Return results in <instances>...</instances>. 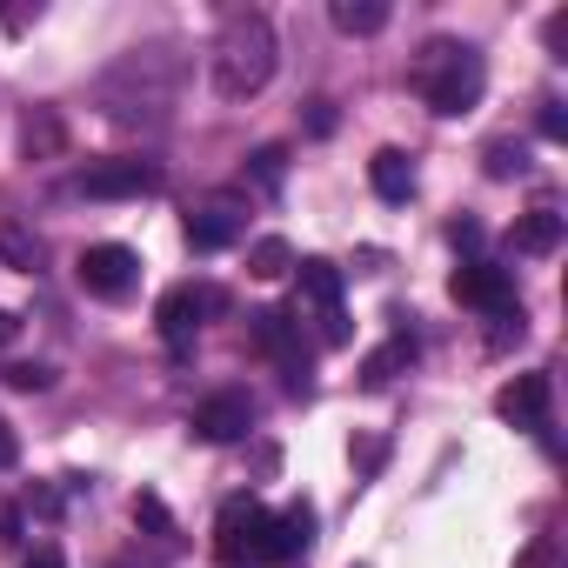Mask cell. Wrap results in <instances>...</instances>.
Instances as JSON below:
<instances>
[{
    "label": "cell",
    "instance_id": "603a6c76",
    "mask_svg": "<svg viewBox=\"0 0 568 568\" xmlns=\"http://www.w3.org/2000/svg\"><path fill=\"white\" fill-rule=\"evenodd\" d=\"M247 174H254V187H281V174H288V148H261L254 161H247Z\"/></svg>",
    "mask_w": 568,
    "mask_h": 568
},
{
    "label": "cell",
    "instance_id": "4fadbf2b",
    "mask_svg": "<svg viewBox=\"0 0 568 568\" xmlns=\"http://www.w3.org/2000/svg\"><path fill=\"white\" fill-rule=\"evenodd\" d=\"M415 355H422V348H415V335H408V328H395V335L362 362V388H388L395 375H408V368H415Z\"/></svg>",
    "mask_w": 568,
    "mask_h": 568
},
{
    "label": "cell",
    "instance_id": "f1b7e54d",
    "mask_svg": "<svg viewBox=\"0 0 568 568\" xmlns=\"http://www.w3.org/2000/svg\"><path fill=\"white\" fill-rule=\"evenodd\" d=\"M541 41H548V54H555V61H568V14H548Z\"/></svg>",
    "mask_w": 568,
    "mask_h": 568
},
{
    "label": "cell",
    "instance_id": "6da1fadb",
    "mask_svg": "<svg viewBox=\"0 0 568 568\" xmlns=\"http://www.w3.org/2000/svg\"><path fill=\"white\" fill-rule=\"evenodd\" d=\"M274 61H281V41H274V21L241 8L221 21L214 34V54H207V74H214V94L221 101H254L267 81H274Z\"/></svg>",
    "mask_w": 568,
    "mask_h": 568
},
{
    "label": "cell",
    "instance_id": "ffe728a7",
    "mask_svg": "<svg viewBox=\"0 0 568 568\" xmlns=\"http://www.w3.org/2000/svg\"><path fill=\"white\" fill-rule=\"evenodd\" d=\"M0 261L21 267V274H34V261H41V241H34L14 214H0Z\"/></svg>",
    "mask_w": 568,
    "mask_h": 568
},
{
    "label": "cell",
    "instance_id": "f546056e",
    "mask_svg": "<svg viewBox=\"0 0 568 568\" xmlns=\"http://www.w3.org/2000/svg\"><path fill=\"white\" fill-rule=\"evenodd\" d=\"M21 462V435H14V422L0 415V468H14Z\"/></svg>",
    "mask_w": 568,
    "mask_h": 568
},
{
    "label": "cell",
    "instance_id": "e0dca14e",
    "mask_svg": "<svg viewBox=\"0 0 568 568\" xmlns=\"http://www.w3.org/2000/svg\"><path fill=\"white\" fill-rule=\"evenodd\" d=\"M328 21H335L342 34H382V28H388V0H335Z\"/></svg>",
    "mask_w": 568,
    "mask_h": 568
},
{
    "label": "cell",
    "instance_id": "3957f363",
    "mask_svg": "<svg viewBox=\"0 0 568 568\" xmlns=\"http://www.w3.org/2000/svg\"><path fill=\"white\" fill-rule=\"evenodd\" d=\"M267 535H274V515H267L254 495L221 501V515H214V555H221L227 568H254V561H267Z\"/></svg>",
    "mask_w": 568,
    "mask_h": 568
},
{
    "label": "cell",
    "instance_id": "1f68e13d",
    "mask_svg": "<svg viewBox=\"0 0 568 568\" xmlns=\"http://www.w3.org/2000/svg\"><path fill=\"white\" fill-rule=\"evenodd\" d=\"M541 134H548V141H561V134H568V114H561L555 101H541Z\"/></svg>",
    "mask_w": 568,
    "mask_h": 568
},
{
    "label": "cell",
    "instance_id": "9c48e42d",
    "mask_svg": "<svg viewBox=\"0 0 568 568\" xmlns=\"http://www.w3.org/2000/svg\"><path fill=\"white\" fill-rule=\"evenodd\" d=\"M247 428H254V395H247V388H221V395H207V402L194 408V435L214 442V448H221V442H241Z\"/></svg>",
    "mask_w": 568,
    "mask_h": 568
},
{
    "label": "cell",
    "instance_id": "277c9868",
    "mask_svg": "<svg viewBox=\"0 0 568 568\" xmlns=\"http://www.w3.org/2000/svg\"><path fill=\"white\" fill-rule=\"evenodd\" d=\"M247 342H254L261 355L281 362V382H288V395H308V388H315V368H308L302 328L281 315V308H254V315H247Z\"/></svg>",
    "mask_w": 568,
    "mask_h": 568
},
{
    "label": "cell",
    "instance_id": "44dd1931",
    "mask_svg": "<svg viewBox=\"0 0 568 568\" xmlns=\"http://www.w3.org/2000/svg\"><path fill=\"white\" fill-rule=\"evenodd\" d=\"M481 168H488V181H508V174L528 168V148H521V141H495V148L481 154Z\"/></svg>",
    "mask_w": 568,
    "mask_h": 568
},
{
    "label": "cell",
    "instance_id": "d6986e66",
    "mask_svg": "<svg viewBox=\"0 0 568 568\" xmlns=\"http://www.w3.org/2000/svg\"><path fill=\"white\" fill-rule=\"evenodd\" d=\"M288 267H295V247L281 241V234H261V241L247 247V274H254V281H281Z\"/></svg>",
    "mask_w": 568,
    "mask_h": 568
},
{
    "label": "cell",
    "instance_id": "ba28073f",
    "mask_svg": "<svg viewBox=\"0 0 568 568\" xmlns=\"http://www.w3.org/2000/svg\"><path fill=\"white\" fill-rule=\"evenodd\" d=\"M161 187V168L154 161H94L88 174H81V194L88 201H141V194H154Z\"/></svg>",
    "mask_w": 568,
    "mask_h": 568
},
{
    "label": "cell",
    "instance_id": "52a82bcc",
    "mask_svg": "<svg viewBox=\"0 0 568 568\" xmlns=\"http://www.w3.org/2000/svg\"><path fill=\"white\" fill-rule=\"evenodd\" d=\"M448 295L468 302V308H481V315H508V308H521V302H515V274L495 267V261H462L455 281H448Z\"/></svg>",
    "mask_w": 568,
    "mask_h": 568
},
{
    "label": "cell",
    "instance_id": "7402d4cb",
    "mask_svg": "<svg viewBox=\"0 0 568 568\" xmlns=\"http://www.w3.org/2000/svg\"><path fill=\"white\" fill-rule=\"evenodd\" d=\"M134 521H141L148 535H161V541L174 535V515H168V501H161L154 488H141V495H134Z\"/></svg>",
    "mask_w": 568,
    "mask_h": 568
},
{
    "label": "cell",
    "instance_id": "9a60e30c",
    "mask_svg": "<svg viewBox=\"0 0 568 568\" xmlns=\"http://www.w3.org/2000/svg\"><path fill=\"white\" fill-rule=\"evenodd\" d=\"M368 181H375L382 201H408V194H415V161H408L402 148H382V154L368 161Z\"/></svg>",
    "mask_w": 568,
    "mask_h": 568
},
{
    "label": "cell",
    "instance_id": "30bf717a",
    "mask_svg": "<svg viewBox=\"0 0 568 568\" xmlns=\"http://www.w3.org/2000/svg\"><path fill=\"white\" fill-rule=\"evenodd\" d=\"M548 395H555V382L535 368V375H515L501 395H495V415L508 422V428H548Z\"/></svg>",
    "mask_w": 568,
    "mask_h": 568
},
{
    "label": "cell",
    "instance_id": "d6a6232c",
    "mask_svg": "<svg viewBox=\"0 0 568 568\" xmlns=\"http://www.w3.org/2000/svg\"><path fill=\"white\" fill-rule=\"evenodd\" d=\"M308 128H315V134H335V108H328V101H315V108H308Z\"/></svg>",
    "mask_w": 568,
    "mask_h": 568
},
{
    "label": "cell",
    "instance_id": "cb8c5ba5",
    "mask_svg": "<svg viewBox=\"0 0 568 568\" xmlns=\"http://www.w3.org/2000/svg\"><path fill=\"white\" fill-rule=\"evenodd\" d=\"M8 388H21V395H48V388H54V368H41V362H14V368H8Z\"/></svg>",
    "mask_w": 568,
    "mask_h": 568
},
{
    "label": "cell",
    "instance_id": "8992f818",
    "mask_svg": "<svg viewBox=\"0 0 568 568\" xmlns=\"http://www.w3.org/2000/svg\"><path fill=\"white\" fill-rule=\"evenodd\" d=\"M221 308H227L221 288H194V281H181V288H168V295L154 302V328H161L174 348H187V335L201 328V315H221Z\"/></svg>",
    "mask_w": 568,
    "mask_h": 568
},
{
    "label": "cell",
    "instance_id": "8d00e7d4",
    "mask_svg": "<svg viewBox=\"0 0 568 568\" xmlns=\"http://www.w3.org/2000/svg\"><path fill=\"white\" fill-rule=\"evenodd\" d=\"M14 335H21V322H14V315H8V308H0V348H8V342H14Z\"/></svg>",
    "mask_w": 568,
    "mask_h": 568
},
{
    "label": "cell",
    "instance_id": "836d02e7",
    "mask_svg": "<svg viewBox=\"0 0 568 568\" xmlns=\"http://www.w3.org/2000/svg\"><path fill=\"white\" fill-rule=\"evenodd\" d=\"M448 241H455V247H475V241H481V227H475V221H448Z\"/></svg>",
    "mask_w": 568,
    "mask_h": 568
},
{
    "label": "cell",
    "instance_id": "484cf974",
    "mask_svg": "<svg viewBox=\"0 0 568 568\" xmlns=\"http://www.w3.org/2000/svg\"><path fill=\"white\" fill-rule=\"evenodd\" d=\"M382 462H388V435H362L355 442V475H375Z\"/></svg>",
    "mask_w": 568,
    "mask_h": 568
},
{
    "label": "cell",
    "instance_id": "4dcf8cb0",
    "mask_svg": "<svg viewBox=\"0 0 568 568\" xmlns=\"http://www.w3.org/2000/svg\"><path fill=\"white\" fill-rule=\"evenodd\" d=\"M8 541H21V508L0 501V548H8Z\"/></svg>",
    "mask_w": 568,
    "mask_h": 568
},
{
    "label": "cell",
    "instance_id": "e575fe53",
    "mask_svg": "<svg viewBox=\"0 0 568 568\" xmlns=\"http://www.w3.org/2000/svg\"><path fill=\"white\" fill-rule=\"evenodd\" d=\"M28 568H68V561H61V548H54V541H41V548L28 555Z\"/></svg>",
    "mask_w": 568,
    "mask_h": 568
},
{
    "label": "cell",
    "instance_id": "2e32d148",
    "mask_svg": "<svg viewBox=\"0 0 568 568\" xmlns=\"http://www.w3.org/2000/svg\"><path fill=\"white\" fill-rule=\"evenodd\" d=\"M61 148H68L61 114H54V108H34V114L21 121V154H28V161H48V154H61Z\"/></svg>",
    "mask_w": 568,
    "mask_h": 568
},
{
    "label": "cell",
    "instance_id": "7a4b0ae2",
    "mask_svg": "<svg viewBox=\"0 0 568 568\" xmlns=\"http://www.w3.org/2000/svg\"><path fill=\"white\" fill-rule=\"evenodd\" d=\"M481 88H488V68L475 48H455V41H428L422 54V94L442 121H462L481 108Z\"/></svg>",
    "mask_w": 568,
    "mask_h": 568
},
{
    "label": "cell",
    "instance_id": "83f0119b",
    "mask_svg": "<svg viewBox=\"0 0 568 568\" xmlns=\"http://www.w3.org/2000/svg\"><path fill=\"white\" fill-rule=\"evenodd\" d=\"M322 342H328V348H348V342H355V328H348V315H342V308H328V315H322Z\"/></svg>",
    "mask_w": 568,
    "mask_h": 568
},
{
    "label": "cell",
    "instance_id": "8fae6325",
    "mask_svg": "<svg viewBox=\"0 0 568 568\" xmlns=\"http://www.w3.org/2000/svg\"><path fill=\"white\" fill-rule=\"evenodd\" d=\"M315 548V508L308 501H288L274 515V535H267V561H295Z\"/></svg>",
    "mask_w": 568,
    "mask_h": 568
},
{
    "label": "cell",
    "instance_id": "d590c367",
    "mask_svg": "<svg viewBox=\"0 0 568 568\" xmlns=\"http://www.w3.org/2000/svg\"><path fill=\"white\" fill-rule=\"evenodd\" d=\"M34 508H41V515L54 521V515H61V495H54V488H34Z\"/></svg>",
    "mask_w": 568,
    "mask_h": 568
},
{
    "label": "cell",
    "instance_id": "5b68a950",
    "mask_svg": "<svg viewBox=\"0 0 568 568\" xmlns=\"http://www.w3.org/2000/svg\"><path fill=\"white\" fill-rule=\"evenodd\" d=\"M74 274H81V288H88V295H101V302H128V295H134V281H141V261H134V247H121V241H94V247H81Z\"/></svg>",
    "mask_w": 568,
    "mask_h": 568
},
{
    "label": "cell",
    "instance_id": "4316f807",
    "mask_svg": "<svg viewBox=\"0 0 568 568\" xmlns=\"http://www.w3.org/2000/svg\"><path fill=\"white\" fill-rule=\"evenodd\" d=\"M515 568H555V535H528L521 555H515Z\"/></svg>",
    "mask_w": 568,
    "mask_h": 568
},
{
    "label": "cell",
    "instance_id": "5bb4252c",
    "mask_svg": "<svg viewBox=\"0 0 568 568\" xmlns=\"http://www.w3.org/2000/svg\"><path fill=\"white\" fill-rule=\"evenodd\" d=\"M515 254H555L561 247V214L555 207H528V214H515Z\"/></svg>",
    "mask_w": 568,
    "mask_h": 568
},
{
    "label": "cell",
    "instance_id": "ac0fdd59",
    "mask_svg": "<svg viewBox=\"0 0 568 568\" xmlns=\"http://www.w3.org/2000/svg\"><path fill=\"white\" fill-rule=\"evenodd\" d=\"M302 302H315L322 315L342 308V267L335 261H302Z\"/></svg>",
    "mask_w": 568,
    "mask_h": 568
},
{
    "label": "cell",
    "instance_id": "d4e9b609",
    "mask_svg": "<svg viewBox=\"0 0 568 568\" xmlns=\"http://www.w3.org/2000/svg\"><path fill=\"white\" fill-rule=\"evenodd\" d=\"M488 322H495V328H488V348H495V355H501V348H515V342L528 335V322H521V308H508V315H488Z\"/></svg>",
    "mask_w": 568,
    "mask_h": 568
},
{
    "label": "cell",
    "instance_id": "7c38bea8",
    "mask_svg": "<svg viewBox=\"0 0 568 568\" xmlns=\"http://www.w3.org/2000/svg\"><path fill=\"white\" fill-rule=\"evenodd\" d=\"M234 241H241V214H234L227 201L187 214V247H194V254H221V247H234Z\"/></svg>",
    "mask_w": 568,
    "mask_h": 568
}]
</instances>
